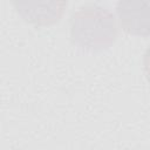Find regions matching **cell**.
Here are the masks:
<instances>
[{
	"instance_id": "cell-1",
	"label": "cell",
	"mask_w": 150,
	"mask_h": 150,
	"mask_svg": "<svg viewBox=\"0 0 150 150\" xmlns=\"http://www.w3.org/2000/svg\"><path fill=\"white\" fill-rule=\"evenodd\" d=\"M19 14L28 22L49 25L57 21L67 6L66 0H13Z\"/></svg>"
}]
</instances>
